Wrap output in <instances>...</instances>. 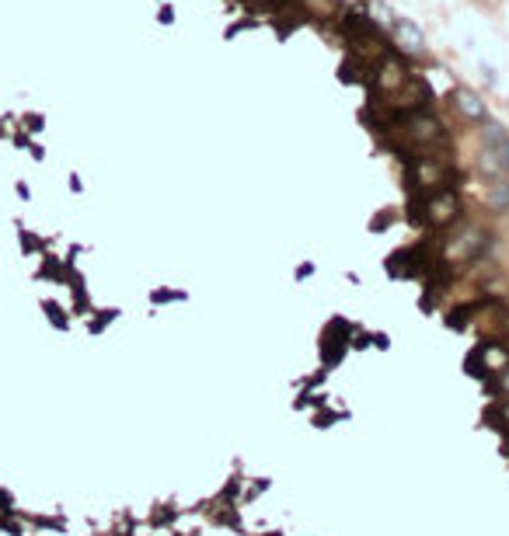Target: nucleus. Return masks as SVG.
Masks as SVG:
<instances>
[{"mask_svg": "<svg viewBox=\"0 0 509 536\" xmlns=\"http://www.w3.org/2000/svg\"><path fill=\"white\" fill-rule=\"evenodd\" d=\"M488 199H492V206H499V209L509 206V185H506V181H503V185H496Z\"/></svg>", "mask_w": 509, "mask_h": 536, "instance_id": "nucleus-7", "label": "nucleus"}, {"mask_svg": "<svg viewBox=\"0 0 509 536\" xmlns=\"http://www.w3.org/2000/svg\"><path fill=\"white\" fill-rule=\"evenodd\" d=\"M408 129H412V136H415V139H425V143H432V139H443V125L436 122L432 115H425V112H412V119H408Z\"/></svg>", "mask_w": 509, "mask_h": 536, "instance_id": "nucleus-3", "label": "nucleus"}, {"mask_svg": "<svg viewBox=\"0 0 509 536\" xmlns=\"http://www.w3.org/2000/svg\"><path fill=\"white\" fill-rule=\"evenodd\" d=\"M391 39L398 42V49L408 52V56H423L425 52L423 32H419L408 18H398V14H394V21H391Z\"/></svg>", "mask_w": 509, "mask_h": 536, "instance_id": "nucleus-1", "label": "nucleus"}, {"mask_svg": "<svg viewBox=\"0 0 509 536\" xmlns=\"http://www.w3.org/2000/svg\"><path fill=\"white\" fill-rule=\"evenodd\" d=\"M450 98H454V105H457V112H461L464 119H471V122H488V108H485V101H481L471 87H454Z\"/></svg>", "mask_w": 509, "mask_h": 536, "instance_id": "nucleus-2", "label": "nucleus"}, {"mask_svg": "<svg viewBox=\"0 0 509 536\" xmlns=\"http://www.w3.org/2000/svg\"><path fill=\"white\" fill-rule=\"evenodd\" d=\"M370 21H374V25H381V28H391L394 11H391L384 0H370Z\"/></svg>", "mask_w": 509, "mask_h": 536, "instance_id": "nucleus-6", "label": "nucleus"}, {"mask_svg": "<svg viewBox=\"0 0 509 536\" xmlns=\"http://www.w3.org/2000/svg\"><path fill=\"white\" fill-rule=\"evenodd\" d=\"M485 129H481V139H485V150H496L503 139H506L509 132H506V125L503 122H481Z\"/></svg>", "mask_w": 509, "mask_h": 536, "instance_id": "nucleus-5", "label": "nucleus"}, {"mask_svg": "<svg viewBox=\"0 0 509 536\" xmlns=\"http://www.w3.org/2000/svg\"><path fill=\"white\" fill-rule=\"evenodd\" d=\"M405 81H408L405 67H398L394 59H384L381 74H377V84H381V87H391V91H401V84H405Z\"/></svg>", "mask_w": 509, "mask_h": 536, "instance_id": "nucleus-4", "label": "nucleus"}, {"mask_svg": "<svg viewBox=\"0 0 509 536\" xmlns=\"http://www.w3.org/2000/svg\"><path fill=\"white\" fill-rule=\"evenodd\" d=\"M496 157H499V167H503V171H509V136L499 143V147H496Z\"/></svg>", "mask_w": 509, "mask_h": 536, "instance_id": "nucleus-8", "label": "nucleus"}]
</instances>
